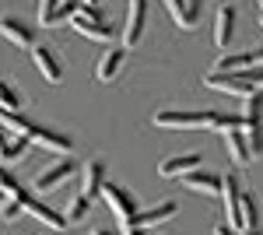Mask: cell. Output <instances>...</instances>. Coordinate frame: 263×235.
Here are the masks:
<instances>
[{"label": "cell", "instance_id": "obj_1", "mask_svg": "<svg viewBox=\"0 0 263 235\" xmlns=\"http://www.w3.org/2000/svg\"><path fill=\"white\" fill-rule=\"evenodd\" d=\"M239 119H242V137L246 144H249V155L253 158H263V92H253V95L242 98V113H239Z\"/></svg>", "mask_w": 263, "mask_h": 235}, {"label": "cell", "instance_id": "obj_2", "mask_svg": "<svg viewBox=\"0 0 263 235\" xmlns=\"http://www.w3.org/2000/svg\"><path fill=\"white\" fill-rule=\"evenodd\" d=\"M70 25H74V32H81L84 39H95V42L112 39V21L105 18L99 7H81V11L70 18Z\"/></svg>", "mask_w": 263, "mask_h": 235}, {"label": "cell", "instance_id": "obj_3", "mask_svg": "<svg viewBox=\"0 0 263 235\" xmlns=\"http://www.w3.org/2000/svg\"><path fill=\"white\" fill-rule=\"evenodd\" d=\"M102 196H105L109 211L116 214V221H120L123 228L137 218V196L130 193L126 186H120V183H105V186H102Z\"/></svg>", "mask_w": 263, "mask_h": 235}, {"label": "cell", "instance_id": "obj_4", "mask_svg": "<svg viewBox=\"0 0 263 235\" xmlns=\"http://www.w3.org/2000/svg\"><path fill=\"white\" fill-rule=\"evenodd\" d=\"M151 123L158 130H207V109H193V113L165 109V113H155Z\"/></svg>", "mask_w": 263, "mask_h": 235}, {"label": "cell", "instance_id": "obj_5", "mask_svg": "<svg viewBox=\"0 0 263 235\" xmlns=\"http://www.w3.org/2000/svg\"><path fill=\"white\" fill-rule=\"evenodd\" d=\"M144 28H147V0H130L123 25V49H134L144 39Z\"/></svg>", "mask_w": 263, "mask_h": 235}, {"label": "cell", "instance_id": "obj_6", "mask_svg": "<svg viewBox=\"0 0 263 235\" xmlns=\"http://www.w3.org/2000/svg\"><path fill=\"white\" fill-rule=\"evenodd\" d=\"M74 172H78V165H74L70 158H60L57 165H49L46 172H39V176H35L32 190H35V193H53L57 186H63V183H67V179H74Z\"/></svg>", "mask_w": 263, "mask_h": 235}, {"label": "cell", "instance_id": "obj_7", "mask_svg": "<svg viewBox=\"0 0 263 235\" xmlns=\"http://www.w3.org/2000/svg\"><path fill=\"white\" fill-rule=\"evenodd\" d=\"M28 144H39L46 151H57V155H70L74 151V140L67 137L63 130H49V126H32V134H28Z\"/></svg>", "mask_w": 263, "mask_h": 235}, {"label": "cell", "instance_id": "obj_8", "mask_svg": "<svg viewBox=\"0 0 263 235\" xmlns=\"http://www.w3.org/2000/svg\"><path fill=\"white\" fill-rule=\"evenodd\" d=\"M21 207H25V214H32L35 221H42V225H46L49 232H63V228H67L63 214H57V211H53L49 204H42L39 196H32V193H28L25 200H21Z\"/></svg>", "mask_w": 263, "mask_h": 235}, {"label": "cell", "instance_id": "obj_9", "mask_svg": "<svg viewBox=\"0 0 263 235\" xmlns=\"http://www.w3.org/2000/svg\"><path fill=\"white\" fill-rule=\"evenodd\" d=\"M235 21H239V14H235L232 4L218 7V14H214V49H228L232 46V39H235Z\"/></svg>", "mask_w": 263, "mask_h": 235}, {"label": "cell", "instance_id": "obj_10", "mask_svg": "<svg viewBox=\"0 0 263 235\" xmlns=\"http://www.w3.org/2000/svg\"><path fill=\"white\" fill-rule=\"evenodd\" d=\"M179 214V204L176 200H165V204H158V207H147V211H137V218L126 225V228H141V232H147L151 225H162V221H168V218Z\"/></svg>", "mask_w": 263, "mask_h": 235}, {"label": "cell", "instance_id": "obj_11", "mask_svg": "<svg viewBox=\"0 0 263 235\" xmlns=\"http://www.w3.org/2000/svg\"><path fill=\"white\" fill-rule=\"evenodd\" d=\"M32 60H35L39 74L49 81V84H60L63 81V63L57 60V53H53L49 46H39V42H35V46H32Z\"/></svg>", "mask_w": 263, "mask_h": 235}, {"label": "cell", "instance_id": "obj_12", "mask_svg": "<svg viewBox=\"0 0 263 235\" xmlns=\"http://www.w3.org/2000/svg\"><path fill=\"white\" fill-rule=\"evenodd\" d=\"M200 161H203V158L197 155V151H190V155H168L162 165H158V176H162V179H182L186 172L200 169Z\"/></svg>", "mask_w": 263, "mask_h": 235}, {"label": "cell", "instance_id": "obj_13", "mask_svg": "<svg viewBox=\"0 0 263 235\" xmlns=\"http://www.w3.org/2000/svg\"><path fill=\"white\" fill-rule=\"evenodd\" d=\"M182 186L193 190V193H207V196H221V176L218 172H207V169H193L182 176Z\"/></svg>", "mask_w": 263, "mask_h": 235}, {"label": "cell", "instance_id": "obj_14", "mask_svg": "<svg viewBox=\"0 0 263 235\" xmlns=\"http://www.w3.org/2000/svg\"><path fill=\"white\" fill-rule=\"evenodd\" d=\"M221 196H224V214H228V228L239 232V200H242V186L235 176H221Z\"/></svg>", "mask_w": 263, "mask_h": 235}, {"label": "cell", "instance_id": "obj_15", "mask_svg": "<svg viewBox=\"0 0 263 235\" xmlns=\"http://www.w3.org/2000/svg\"><path fill=\"white\" fill-rule=\"evenodd\" d=\"M0 35H4L7 42H14L18 49H32V46H35V32H32L25 21L11 18V14H7V18H0Z\"/></svg>", "mask_w": 263, "mask_h": 235}, {"label": "cell", "instance_id": "obj_16", "mask_svg": "<svg viewBox=\"0 0 263 235\" xmlns=\"http://www.w3.org/2000/svg\"><path fill=\"white\" fill-rule=\"evenodd\" d=\"M81 172H84L81 176V196L84 200H95L102 193V186H105V161L102 158H91Z\"/></svg>", "mask_w": 263, "mask_h": 235}, {"label": "cell", "instance_id": "obj_17", "mask_svg": "<svg viewBox=\"0 0 263 235\" xmlns=\"http://www.w3.org/2000/svg\"><path fill=\"white\" fill-rule=\"evenodd\" d=\"M123 60H126V49H123V46H116V49H105V57L95 63V81H99V84L116 81V74L123 70Z\"/></svg>", "mask_w": 263, "mask_h": 235}, {"label": "cell", "instance_id": "obj_18", "mask_svg": "<svg viewBox=\"0 0 263 235\" xmlns=\"http://www.w3.org/2000/svg\"><path fill=\"white\" fill-rule=\"evenodd\" d=\"M224 144H228V155H232V161L235 165H249L253 161V155H249V144H246L242 130H224Z\"/></svg>", "mask_w": 263, "mask_h": 235}, {"label": "cell", "instance_id": "obj_19", "mask_svg": "<svg viewBox=\"0 0 263 235\" xmlns=\"http://www.w3.org/2000/svg\"><path fill=\"white\" fill-rule=\"evenodd\" d=\"M260 228V211H256V200H253V193H242V200H239V232H256Z\"/></svg>", "mask_w": 263, "mask_h": 235}, {"label": "cell", "instance_id": "obj_20", "mask_svg": "<svg viewBox=\"0 0 263 235\" xmlns=\"http://www.w3.org/2000/svg\"><path fill=\"white\" fill-rule=\"evenodd\" d=\"M246 67H256L249 53H232V57L214 60V74H235V70H246Z\"/></svg>", "mask_w": 263, "mask_h": 235}, {"label": "cell", "instance_id": "obj_21", "mask_svg": "<svg viewBox=\"0 0 263 235\" xmlns=\"http://www.w3.org/2000/svg\"><path fill=\"white\" fill-rule=\"evenodd\" d=\"M21 105H25V98H21V92L11 84V81L0 78V109H7V113H18Z\"/></svg>", "mask_w": 263, "mask_h": 235}, {"label": "cell", "instance_id": "obj_22", "mask_svg": "<svg viewBox=\"0 0 263 235\" xmlns=\"http://www.w3.org/2000/svg\"><path fill=\"white\" fill-rule=\"evenodd\" d=\"M88 211H91V200H84L81 193L70 200V207H67V214H63V221H67V228L70 225H81L84 218H88Z\"/></svg>", "mask_w": 263, "mask_h": 235}, {"label": "cell", "instance_id": "obj_23", "mask_svg": "<svg viewBox=\"0 0 263 235\" xmlns=\"http://www.w3.org/2000/svg\"><path fill=\"white\" fill-rule=\"evenodd\" d=\"M162 7L172 14V21H176L179 28H186V32H190V28H197V25L190 21V14H186V0H162Z\"/></svg>", "mask_w": 263, "mask_h": 235}, {"label": "cell", "instance_id": "obj_24", "mask_svg": "<svg viewBox=\"0 0 263 235\" xmlns=\"http://www.w3.org/2000/svg\"><path fill=\"white\" fill-rule=\"evenodd\" d=\"M28 151V137H7V144L0 148V158L4 161H14V158H21Z\"/></svg>", "mask_w": 263, "mask_h": 235}, {"label": "cell", "instance_id": "obj_25", "mask_svg": "<svg viewBox=\"0 0 263 235\" xmlns=\"http://www.w3.org/2000/svg\"><path fill=\"white\" fill-rule=\"evenodd\" d=\"M21 214H25V207H21L18 200H4V204H0V218H4L7 225H14Z\"/></svg>", "mask_w": 263, "mask_h": 235}, {"label": "cell", "instance_id": "obj_26", "mask_svg": "<svg viewBox=\"0 0 263 235\" xmlns=\"http://www.w3.org/2000/svg\"><path fill=\"white\" fill-rule=\"evenodd\" d=\"M60 4H63V0H39V25H42V28L49 25V18L57 14V7H60Z\"/></svg>", "mask_w": 263, "mask_h": 235}, {"label": "cell", "instance_id": "obj_27", "mask_svg": "<svg viewBox=\"0 0 263 235\" xmlns=\"http://www.w3.org/2000/svg\"><path fill=\"white\" fill-rule=\"evenodd\" d=\"M200 11H203V0H186V14H190V21H193V25L200 21Z\"/></svg>", "mask_w": 263, "mask_h": 235}, {"label": "cell", "instance_id": "obj_28", "mask_svg": "<svg viewBox=\"0 0 263 235\" xmlns=\"http://www.w3.org/2000/svg\"><path fill=\"white\" fill-rule=\"evenodd\" d=\"M249 57H253V63H263V46H256V49H249Z\"/></svg>", "mask_w": 263, "mask_h": 235}, {"label": "cell", "instance_id": "obj_29", "mask_svg": "<svg viewBox=\"0 0 263 235\" xmlns=\"http://www.w3.org/2000/svg\"><path fill=\"white\" fill-rule=\"evenodd\" d=\"M214 235H235V232H232L228 225H214Z\"/></svg>", "mask_w": 263, "mask_h": 235}, {"label": "cell", "instance_id": "obj_30", "mask_svg": "<svg viewBox=\"0 0 263 235\" xmlns=\"http://www.w3.org/2000/svg\"><path fill=\"white\" fill-rule=\"evenodd\" d=\"M84 7H99V0H81Z\"/></svg>", "mask_w": 263, "mask_h": 235}, {"label": "cell", "instance_id": "obj_31", "mask_svg": "<svg viewBox=\"0 0 263 235\" xmlns=\"http://www.w3.org/2000/svg\"><path fill=\"white\" fill-rule=\"evenodd\" d=\"M260 28H263V11H260Z\"/></svg>", "mask_w": 263, "mask_h": 235}, {"label": "cell", "instance_id": "obj_32", "mask_svg": "<svg viewBox=\"0 0 263 235\" xmlns=\"http://www.w3.org/2000/svg\"><path fill=\"white\" fill-rule=\"evenodd\" d=\"M4 200H7V196H4V193H0V204H4Z\"/></svg>", "mask_w": 263, "mask_h": 235}, {"label": "cell", "instance_id": "obj_33", "mask_svg": "<svg viewBox=\"0 0 263 235\" xmlns=\"http://www.w3.org/2000/svg\"><path fill=\"white\" fill-rule=\"evenodd\" d=\"M99 235H112V232H99Z\"/></svg>", "mask_w": 263, "mask_h": 235}, {"label": "cell", "instance_id": "obj_34", "mask_svg": "<svg viewBox=\"0 0 263 235\" xmlns=\"http://www.w3.org/2000/svg\"><path fill=\"white\" fill-rule=\"evenodd\" d=\"M260 7H263V0H260Z\"/></svg>", "mask_w": 263, "mask_h": 235}, {"label": "cell", "instance_id": "obj_35", "mask_svg": "<svg viewBox=\"0 0 263 235\" xmlns=\"http://www.w3.org/2000/svg\"><path fill=\"white\" fill-rule=\"evenodd\" d=\"M42 235H49V232H42Z\"/></svg>", "mask_w": 263, "mask_h": 235}]
</instances>
